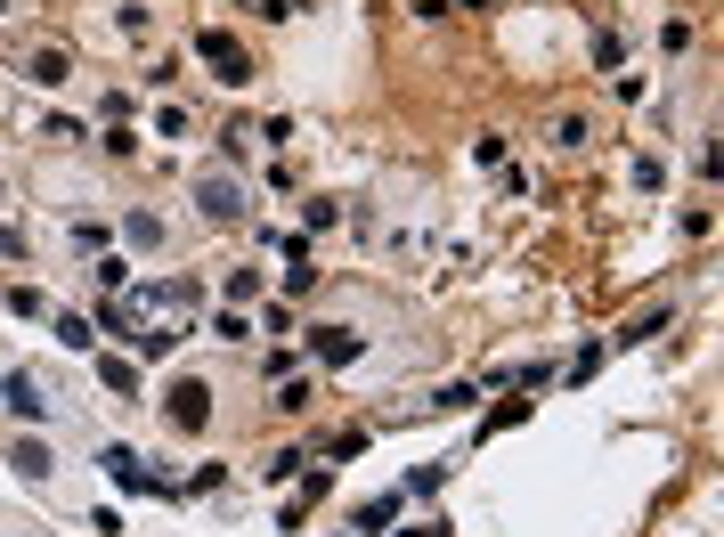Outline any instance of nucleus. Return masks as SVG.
Returning a JSON list of instances; mask_svg holds the SVG:
<instances>
[{
	"instance_id": "20e7f679",
	"label": "nucleus",
	"mask_w": 724,
	"mask_h": 537,
	"mask_svg": "<svg viewBox=\"0 0 724 537\" xmlns=\"http://www.w3.org/2000/svg\"><path fill=\"white\" fill-rule=\"evenodd\" d=\"M17 66H25L41 90H57V82L74 74V49H57V41H33V49H17Z\"/></svg>"
},
{
	"instance_id": "2eb2a0df",
	"label": "nucleus",
	"mask_w": 724,
	"mask_h": 537,
	"mask_svg": "<svg viewBox=\"0 0 724 537\" xmlns=\"http://www.w3.org/2000/svg\"><path fill=\"white\" fill-rule=\"evenodd\" d=\"M619 57H627V41L602 25V33H594V66H602V74H619Z\"/></svg>"
},
{
	"instance_id": "6e6552de",
	"label": "nucleus",
	"mask_w": 724,
	"mask_h": 537,
	"mask_svg": "<svg viewBox=\"0 0 724 537\" xmlns=\"http://www.w3.org/2000/svg\"><path fill=\"white\" fill-rule=\"evenodd\" d=\"M9 464L25 472V481H49V472H57V456H49L41 440H17V448H9Z\"/></svg>"
},
{
	"instance_id": "a211bd4d",
	"label": "nucleus",
	"mask_w": 724,
	"mask_h": 537,
	"mask_svg": "<svg viewBox=\"0 0 724 537\" xmlns=\"http://www.w3.org/2000/svg\"><path fill=\"white\" fill-rule=\"evenodd\" d=\"M440 481H448V464H415V472H407V497H432Z\"/></svg>"
},
{
	"instance_id": "b1692460",
	"label": "nucleus",
	"mask_w": 724,
	"mask_h": 537,
	"mask_svg": "<svg viewBox=\"0 0 724 537\" xmlns=\"http://www.w3.org/2000/svg\"><path fill=\"white\" fill-rule=\"evenodd\" d=\"M0 196H9V188H0Z\"/></svg>"
},
{
	"instance_id": "4468645a",
	"label": "nucleus",
	"mask_w": 724,
	"mask_h": 537,
	"mask_svg": "<svg viewBox=\"0 0 724 537\" xmlns=\"http://www.w3.org/2000/svg\"><path fill=\"white\" fill-rule=\"evenodd\" d=\"M391 513H399V497H367V505H358V529L375 537V529H391Z\"/></svg>"
},
{
	"instance_id": "412c9836",
	"label": "nucleus",
	"mask_w": 724,
	"mask_h": 537,
	"mask_svg": "<svg viewBox=\"0 0 724 537\" xmlns=\"http://www.w3.org/2000/svg\"><path fill=\"white\" fill-rule=\"evenodd\" d=\"M9 310H17V318H49V302H41L33 285H17V293H9Z\"/></svg>"
},
{
	"instance_id": "7ed1b4c3",
	"label": "nucleus",
	"mask_w": 724,
	"mask_h": 537,
	"mask_svg": "<svg viewBox=\"0 0 724 537\" xmlns=\"http://www.w3.org/2000/svg\"><path fill=\"white\" fill-rule=\"evenodd\" d=\"M163 415H171L179 432H204V424H212V383H196V375H179V383L163 391Z\"/></svg>"
},
{
	"instance_id": "f03ea898",
	"label": "nucleus",
	"mask_w": 724,
	"mask_h": 537,
	"mask_svg": "<svg viewBox=\"0 0 724 537\" xmlns=\"http://www.w3.org/2000/svg\"><path fill=\"white\" fill-rule=\"evenodd\" d=\"M196 57H204V66H212V82H253V57H245V41H236V33H220V25H204L196 33Z\"/></svg>"
},
{
	"instance_id": "aec40b11",
	"label": "nucleus",
	"mask_w": 724,
	"mask_h": 537,
	"mask_svg": "<svg viewBox=\"0 0 724 537\" xmlns=\"http://www.w3.org/2000/svg\"><path fill=\"white\" fill-rule=\"evenodd\" d=\"M66 236H74V253H106V228H98V220H74Z\"/></svg>"
},
{
	"instance_id": "ddd939ff",
	"label": "nucleus",
	"mask_w": 724,
	"mask_h": 537,
	"mask_svg": "<svg viewBox=\"0 0 724 537\" xmlns=\"http://www.w3.org/2000/svg\"><path fill=\"white\" fill-rule=\"evenodd\" d=\"M57 342H66V350H90V342H98V326H90V318H74V310H66V318H57Z\"/></svg>"
},
{
	"instance_id": "9b49d317",
	"label": "nucleus",
	"mask_w": 724,
	"mask_h": 537,
	"mask_svg": "<svg viewBox=\"0 0 724 537\" xmlns=\"http://www.w3.org/2000/svg\"><path fill=\"white\" fill-rule=\"evenodd\" d=\"M123 236H131L139 253H155V245H163V220H155V212H131V220H123Z\"/></svg>"
},
{
	"instance_id": "0eeeda50",
	"label": "nucleus",
	"mask_w": 724,
	"mask_h": 537,
	"mask_svg": "<svg viewBox=\"0 0 724 537\" xmlns=\"http://www.w3.org/2000/svg\"><path fill=\"white\" fill-rule=\"evenodd\" d=\"M310 358H318V367H350L358 334H350V326H310Z\"/></svg>"
},
{
	"instance_id": "6ab92c4d",
	"label": "nucleus",
	"mask_w": 724,
	"mask_h": 537,
	"mask_svg": "<svg viewBox=\"0 0 724 537\" xmlns=\"http://www.w3.org/2000/svg\"><path fill=\"white\" fill-rule=\"evenodd\" d=\"M659 326H668V318H659V310H651V318H635V326H619V334H611V342H619V350H635V342H651V334H659Z\"/></svg>"
},
{
	"instance_id": "f257e3e1",
	"label": "nucleus",
	"mask_w": 724,
	"mask_h": 537,
	"mask_svg": "<svg viewBox=\"0 0 724 537\" xmlns=\"http://www.w3.org/2000/svg\"><path fill=\"white\" fill-rule=\"evenodd\" d=\"M0 399H9V415H33V424H49V415H57V383L33 375V367H9V375H0Z\"/></svg>"
},
{
	"instance_id": "f8f14e48",
	"label": "nucleus",
	"mask_w": 724,
	"mask_h": 537,
	"mask_svg": "<svg viewBox=\"0 0 724 537\" xmlns=\"http://www.w3.org/2000/svg\"><path fill=\"white\" fill-rule=\"evenodd\" d=\"M90 285H98V293H123V285H131V261H106V253H98V269H90Z\"/></svg>"
},
{
	"instance_id": "f3484780",
	"label": "nucleus",
	"mask_w": 724,
	"mask_h": 537,
	"mask_svg": "<svg viewBox=\"0 0 724 537\" xmlns=\"http://www.w3.org/2000/svg\"><path fill=\"white\" fill-rule=\"evenodd\" d=\"M269 407H285V415H301V407H310V375H293V383H277V399Z\"/></svg>"
},
{
	"instance_id": "423d86ee",
	"label": "nucleus",
	"mask_w": 724,
	"mask_h": 537,
	"mask_svg": "<svg viewBox=\"0 0 724 537\" xmlns=\"http://www.w3.org/2000/svg\"><path fill=\"white\" fill-rule=\"evenodd\" d=\"M98 464H106V481H114V489H131V497H155V472H147L131 448H98Z\"/></svg>"
},
{
	"instance_id": "5701e85b",
	"label": "nucleus",
	"mask_w": 724,
	"mask_h": 537,
	"mask_svg": "<svg viewBox=\"0 0 724 537\" xmlns=\"http://www.w3.org/2000/svg\"><path fill=\"white\" fill-rule=\"evenodd\" d=\"M0 261H25V228H0Z\"/></svg>"
},
{
	"instance_id": "dca6fc26",
	"label": "nucleus",
	"mask_w": 724,
	"mask_h": 537,
	"mask_svg": "<svg viewBox=\"0 0 724 537\" xmlns=\"http://www.w3.org/2000/svg\"><path fill=\"white\" fill-rule=\"evenodd\" d=\"M301 464H310V456H301V448H277V456L261 464V481H293V472H301Z\"/></svg>"
},
{
	"instance_id": "39448f33",
	"label": "nucleus",
	"mask_w": 724,
	"mask_h": 537,
	"mask_svg": "<svg viewBox=\"0 0 724 537\" xmlns=\"http://www.w3.org/2000/svg\"><path fill=\"white\" fill-rule=\"evenodd\" d=\"M196 204H204V220H245V188H236V179H220V171L196 179Z\"/></svg>"
},
{
	"instance_id": "4be33fe9",
	"label": "nucleus",
	"mask_w": 724,
	"mask_h": 537,
	"mask_svg": "<svg viewBox=\"0 0 724 537\" xmlns=\"http://www.w3.org/2000/svg\"><path fill=\"white\" fill-rule=\"evenodd\" d=\"M554 147H586V114H562V123H554Z\"/></svg>"
},
{
	"instance_id": "9d476101",
	"label": "nucleus",
	"mask_w": 724,
	"mask_h": 537,
	"mask_svg": "<svg viewBox=\"0 0 724 537\" xmlns=\"http://www.w3.org/2000/svg\"><path fill=\"white\" fill-rule=\"evenodd\" d=\"M98 383L131 399V391H139V367H131V358H98Z\"/></svg>"
},
{
	"instance_id": "1a4fd4ad",
	"label": "nucleus",
	"mask_w": 724,
	"mask_h": 537,
	"mask_svg": "<svg viewBox=\"0 0 724 537\" xmlns=\"http://www.w3.org/2000/svg\"><path fill=\"white\" fill-rule=\"evenodd\" d=\"M114 25H123L131 41H147V33H155V0H123V9H114Z\"/></svg>"
}]
</instances>
